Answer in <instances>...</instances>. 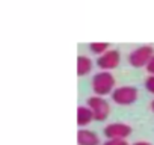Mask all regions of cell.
<instances>
[{
    "label": "cell",
    "instance_id": "obj_10",
    "mask_svg": "<svg viewBox=\"0 0 154 145\" xmlns=\"http://www.w3.org/2000/svg\"><path fill=\"white\" fill-rule=\"evenodd\" d=\"M89 48H91L92 53L101 56V54H104V53L109 50V44H107V42H91V44H89Z\"/></svg>",
    "mask_w": 154,
    "mask_h": 145
},
{
    "label": "cell",
    "instance_id": "obj_1",
    "mask_svg": "<svg viewBox=\"0 0 154 145\" xmlns=\"http://www.w3.org/2000/svg\"><path fill=\"white\" fill-rule=\"evenodd\" d=\"M92 91L95 95L103 97L107 94H112L115 91V77L109 71H101L92 77Z\"/></svg>",
    "mask_w": 154,
    "mask_h": 145
},
{
    "label": "cell",
    "instance_id": "obj_3",
    "mask_svg": "<svg viewBox=\"0 0 154 145\" xmlns=\"http://www.w3.org/2000/svg\"><path fill=\"white\" fill-rule=\"evenodd\" d=\"M88 107L94 113V119L97 121H106L110 115V106L103 97H91L88 98Z\"/></svg>",
    "mask_w": 154,
    "mask_h": 145
},
{
    "label": "cell",
    "instance_id": "obj_8",
    "mask_svg": "<svg viewBox=\"0 0 154 145\" xmlns=\"http://www.w3.org/2000/svg\"><path fill=\"white\" fill-rule=\"evenodd\" d=\"M94 119V113L92 110L86 106H79L77 107V124H79V127H85L88 125L91 121Z\"/></svg>",
    "mask_w": 154,
    "mask_h": 145
},
{
    "label": "cell",
    "instance_id": "obj_13",
    "mask_svg": "<svg viewBox=\"0 0 154 145\" xmlns=\"http://www.w3.org/2000/svg\"><path fill=\"white\" fill-rule=\"evenodd\" d=\"M146 71L149 72V74H152L154 76V56L151 57V60L148 62V65H146Z\"/></svg>",
    "mask_w": 154,
    "mask_h": 145
},
{
    "label": "cell",
    "instance_id": "obj_5",
    "mask_svg": "<svg viewBox=\"0 0 154 145\" xmlns=\"http://www.w3.org/2000/svg\"><path fill=\"white\" fill-rule=\"evenodd\" d=\"M131 134V127L125 122H110L104 127V136L107 139H125Z\"/></svg>",
    "mask_w": 154,
    "mask_h": 145
},
{
    "label": "cell",
    "instance_id": "obj_12",
    "mask_svg": "<svg viewBox=\"0 0 154 145\" xmlns=\"http://www.w3.org/2000/svg\"><path fill=\"white\" fill-rule=\"evenodd\" d=\"M101 145H128V142L125 139H107Z\"/></svg>",
    "mask_w": 154,
    "mask_h": 145
},
{
    "label": "cell",
    "instance_id": "obj_14",
    "mask_svg": "<svg viewBox=\"0 0 154 145\" xmlns=\"http://www.w3.org/2000/svg\"><path fill=\"white\" fill-rule=\"evenodd\" d=\"M133 145H151L149 142H145V140H137V142H134Z\"/></svg>",
    "mask_w": 154,
    "mask_h": 145
},
{
    "label": "cell",
    "instance_id": "obj_11",
    "mask_svg": "<svg viewBox=\"0 0 154 145\" xmlns=\"http://www.w3.org/2000/svg\"><path fill=\"white\" fill-rule=\"evenodd\" d=\"M145 88H146L148 92L154 94V76H152V74H149V76L145 79Z\"/></svg>",
    "mask_w": 154,
    "mask_h": 145
},
{
    "label": "cell",
    "instance_id": "obj_9",
    "mask_svg": "<svg viewBox=\"0 0 154 145\" xmlns=\"http://www.w3.org/2000/svg\"><path fill=\"white\" fill-rule=\"evenodd\" d=\"M92 69V60L88 56H79L77 57V74L86 76Z\"/></svg>",
    "mask_w": 154,
    "mask_h": 145
},
{
    "label": "cell",
    "instance_id": "obj_7",
    "mask_svg": "<svg viewBox=\"0 0 154 145\" xmlns=\"http://www.w3.org/2000/svg\"><path fill=\"white\" fill-rule=\"evenodd\" d=\"M77 143L79 145H100V137L92 130L80 128L77 131Z\"/></svg>",
    "mask_w": 154,
    "mask_h": 145
},
{
    "label": "cell",
    "instance_id": "obj_4",
    "mask_svg": "<svg viewBox=\"0 0 154 145\" xmlns=\"http://www.w3.org/2000/svg\"><path fill=\"white\" fill-rule=\"evenodd\" d=\"M112 100L116 104H121V106L133 104L137 100V89L134 86H119V88H115V91L112 92Z\"/></svg>",
    "mask_w": 154,
    "mask_h": 145
},
{
    "label": "cell",
    "instance_id": "obj_15",
    "mask_svg": "<svg viewBox=\"0 0 154 145\" xmlns=\"http://www.w3.org/2000/svg\"><path fill=\"white\" fill-rule=\"evenodd\" d=\"M151 109H152V112H154V100L151 101Z\"/></svg>",
    "mask_w": 154,
    "mask_h": 145
},
{
    "label": "cell",
    "instance_id": "obj_6",
    "mask_svg": "<svg viewBox=\"0 0 154 145\" xmlns=\"http://www.w3.org/2000/svg\"><path fill=\"white\" fill-rule=\"evenodd\" d=\"M119 60H121V54L118 50L112 48V50H107L104 54H101L97 60V65L104 69V71H110L113 68H116L119 65Z\"/></svg>",
    "mask_w": 154,
    "mask_h": 145
},
{
    "label": "cell",
    "instance_id": "obj_2",
    "mask_svg": "<svg viewBox=\"0 0 154 145\" xmlns=\"http://www.w3.org/2000/svg\"><path fill=\"white\" fill-rule=\"evenodd\" d=\"M152 56H154V48L151 45H140V47L134 48L133 51H130L128 63L131 66H134V68L146 66Z\"/></svg>",
    "mask_w": 154,
    "mask_h": 145
}]
</instances>
